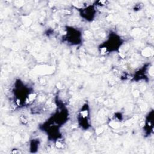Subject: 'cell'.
Returning a JSON list of instances; mask_svg holds the SVG:
<instances>
[{"label": "cell", "mask_w": 154, "mask_h": 154, "mask_svg": "<svg viewBox=\"0 0 154 154\" xmlns=\"http://www.w3.org/2000/svg\"><path fill=\"white\" fill-rule=\"evenodd\" d=\"M89 109H88V105L86 103L84 105L82 108H81V110L79 112V120L81 121V126L83 128H88V126L89 125L88 124V119H89Z\"/></svg>", "instance_id": "1"}, {"label": "cell", "mask_w": 154, "mask_h": 154, "mask_svg": "<svg viewBox=\"0 0 154 154\" xmlns=\"http://www.w3.org/2000/svg\"><path fill=\"white\" fill-rule=\"evenodd\" d=\"M96 13L94 6L89 5L85 8H81L80 10V15L82 17L85 19V20H92L94 17Z\"/></svg>", "instance_id": "2"}]
</instances>
